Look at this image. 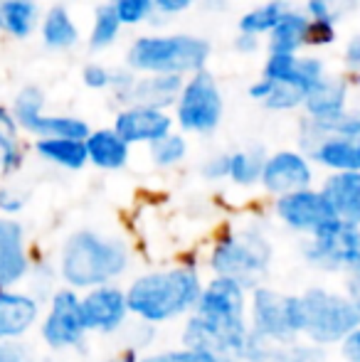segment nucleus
<instances>
[{
  "label": "nucleus",
  "mask_w": 360,
  "mask_h": 362,
  "mask_svg": "<svg viewBox=\"0 0 360 362\" xmlns=\"http://www.w3.org/2000/svg\"><path fill=\"white\" fill-rule=\"evenodd\" d=\"M124 28H141L153 20V0H109Z\"/></svg>",
  "instance_id": "c9c22d12"
},
{
  "label": "nucleus",
  "mask_w": 360,
  "mask_h": 362,
  "mask_svg": "<svg viewBox=\"0 0 360 362\" xmlns=\"http://www.w3.org/2000/svg\"><path fill=\"white\" fill-rule=\"evenodd\" d=\"M301 10L308 15V20L338 25L358 13L360 0H306Z\"/></svg>",
  "instance_id": "72a5a7b5"
},
{
  "label": "nucleus",
  "mask_w": 360,
  "mask_h": 362,
  "mask_svg": "<svg viewBox=\"0 0 360 362\" xmlns=\"http://www.w3.org/2000/svg\"><path fill=\"white\" fill-rule=\"evenodd\" d=\"M267 148L262 146H245L230 151V168H227V182H232L240 190L260 187L262 168H265Z\"/></svg>",
  "instance_id": "cd10ccee"
},
{
  "label": "nucleus",
  "mask_w": 360,
  "mask_h": 362,
  "mask_svg": "<svg viewBox=\"0 0 360 362\" xmlns=\"http://www.w3.org/2000/svg\"><path fill=\"white\" fill-rule=\"evenodd\" d=\"M274 264V242L262 219L225 222L202 249V267L210 276H227L245 288L265 284Z\"/></svg>",
  "instance_id": "20e7f679"
},
{
  "label": "nucleus",
  "mask_w": 360,
  "mask_h": 362,
  "mask_svg": "<svg viewBox=\"0 0 360 362\" xmlns=\"http://www.w3.org/2000/svg\"><path fill=\"white\" fill-rule=\"evenodd\" d=\"M298 296L303 305V340L318 348L341 345L343 338L360 325V310L346 291L316 284Z\"/></svg>",
  "instance_id": "423d86ee"
},
{
  "label": "nucleus",
  "mask_w": 360,
  "mask_h": 362,
  "mask_svg": "<svg viewBox=\"0 0 360 362\" xmlns=\"http://www.w3.org/2000/svg\"><path fill=\"white\" fill-rule=\"evenodd\" d=\"M212 45L195 33H144L126 47L124 64L136 74L185 76L207 69Z\"/></svg>",
  "instance_id": "39448f33"
},
{
  "label": "nucleus",
  "mask_w": 360,
  "mask_h": 362,
  "mask_svg": "<svg viewBox=\"0 0 360 362\" xmlns=\"http://www.w3.org/2000/svg\"><path fill=\"white\" fill-rule=\"evenodd\" d=\"M232 49L240 57H255L257 52L262 49V37H255V35L247 33H237L235 40H232Z\"/></svg>",
  "instance_id": "09e8293b"
},
{
  "label": "nucleus",
  "mask_w": 360,
  "mask_h": 362,
  "mask_svg": "<svg viewBox=\"0 0 360 362\" xmlns=\"http://www.w3.org/2000/svg\"><path fill=\"white\" fill-rule=\"evenodd\" d=\"M301 257L306 267L321 274L343 279V286L360 281V227L338 222L321 229L301 242Z\"/></svg>",
  "instance_id": "1a4fd4ad"
},
{
  "label": "nucleus",
  "mask_w": 360,
  "mask_h": 362,
  "mask_svg": "<svg viewBox=\"0 0 360 362\" xmlns=\"http://www.w3.org/2000/svg\"><path fill=\"white\" fill-rule=\"evenodd\" d=\"M42 10L37 0H3L0 10V33H5L13 40H28L37 33Z\"/></svg>",
  "instance_id": "bb28decb"
},
{
  "label": "nucleus",
  "mask_w": 360,
  "mask_h": 362,
  "mask_svg": "<svg viewBox=\"0 0 360 362\" xmlns=\"http://www.w3.org/2000/svg\"><path fill=\"white\" fill-rule=\"evenodd\" d=\"M82 320L89 335L114 338L131 325V310L126 300L124 284H106V286L89 288L79 293Z\"/></svg>",
  "instance_id": "9b49d317"
},
{
  "label": "nucleus",
  "mask_w": 360,
  "mask_h": 362,
  "mask_svg": "<svg viewBox=\"0 0 360 362\" xmlns=\"http://www.w3.org/2000/svg\"><path fill=\"white\" fill-rule=\"evenodd\" d=\"M13 124L23 134H33L35 124L40 121V116L47 111V96H45L42 86L37 84H25L18 89V94L13 96V104L8 106Z\"/></svg>",
  "instance_id": "c85d7f7f"
},
{
  "label": "nucleus",
  "mask_w": 360,
  "mask_h": 362,
  "mask_svg": "<svg viewBox=\"0 0 360 362\" xmlns=\"http://www.w3.org/2000/svg\"><path fill=\"white\" fill-rule=\"evenodd\" d=\"M308 15L301 8H289L279 25L267 35V52L269 54H301L306 49Z\"/></svg>",
  "instance_id": "393cba45"
},
{
  "label": "nucleus",
  "mask_w": 360,
  "mask_h": 362,
  "mask_svg": "<svg viewBox=\"0 0 360 362\" xmlns=\"http://www.w3.org/2000/svg\"><path fill=\"white\" fill-rule=\"evenodd\" d=\"M25 156H28V151L20 141L18 129L0 126V177H10L20 173V168L25 165Z\"/></svg>",
  "instance_id": "f704fd0d"
},
{
  "label": "nucleus",
  "mask_w": 360,
  "mask_h": 362,
  "mask_svg": "<svg viewBox=\"0 0 360 362\" xmlns=\"http://www.w3.org/2000/svg\"><path fill=\"white\" fill-rule=\"evenodd\" d=\"M37 35L42 40V45L52 52H67V49H74L82 40V33H79V25L74 23L72 13H69L64 5H52L42 13V20H40Z\"/></svg>",
  "instance_id": "5701e85b"
},
{
  "label": "nucleus",
  "mask_w": 360,
  "mask_h": 362,
  "mask_svg": "<svg viewBox=\"0 0 360 362\" xmlns=\"http://www.w3.org/2000/svg\"><path fill=\"white\" fill-rule=\"evenodd\" d=\"M343 67H346V76L353 84V79H360V33H353L343 45Z\"/></svg>",
  "instance_id": "49530a36"
},
{
  "label": "nucleus",
  "mask_w": 360,
  "mask_h": 362,
  "mask_svg": "<svg viewBox=\"0 0 360 362\" xmlns=\"http://www.w3.org/2000/svg\"><path fill=\"white\" fill-rule=\"evenodd\" d=\"M45 303L28 288H0V343L25 340L37 330Z\"/></svg>",
  "instance_id": "f3484780"
},
{
  "label": "nucleus",
  "mask_w": 360,
  "mask_h": 362,
  "mask_svg": "<svg viewBox=\"0 0 360 362\" xmlns=\"http://www.w3.org/2000/svg\"><path fill=\"white\" fill-rule=\"evenodd\" d=\"M0 362H40V360L25 340H15V343H0Z\"/></svg>",
  "instance_id": "de8ad7c7"
},
{
  "label": "nucleus",
  "mask_w": 360,
  "mask_h": 362,
  "mask_svg": "<svg viewBox=\"0 0 360 362\" xmlns=\"http://www.w3.org/2000/svg\"><path fill=\"white\" fill-rule=\"evenodd\" d=\"M265 79L274 84H286L296 86L303 94L313 89L318 81L328 76L326 62L318 54H269L262 64V74Z\"/></svg>",
  "instance_id": "a211bd4d"
},
{
  "label": "nucleus",
  "mask_w": 360,
  "mask_h": 362,
  "mask_svg": "<svg viewBox=\"0 0 360 362\" xmlns=\"http://www.w3.org/2000/svg\"><path fill=\"white\" fill-rule=\"evenodd\" d=\"M250 288L227 276H207L197 305L180 325V345L212 355L220 362H245L250 338Z\"/></svg>",
  "instance_id": "f257e3e1"
},
{
  "label": "nucleus",
  "mask_w": 360,
  "mask_h": 362,
  "mask_svg": "<svg viewBox=\"0 0 360 362\" xmlns=\"http://www.w3.org/2000/svg\"><path fill=\"white\" fill-rule=\"evenodd\" d=\"M141 358H144V355H141L139 350L129 348V345H121L119 353H114L111 358H106L104 362H141Z\"/></svg>",
  "instance_id": "603ef678"
},
{
  "label": "nucleus",
  "mask_w": 360,
  "mask_h": 362,
  "mask_svg": "<svg viewBox=\"0 0 360 362\" xmlns=\"http://www.w3.org/2000/svg\"><path fill=\"white\" fill-rule=\"evenodd\" d=\"M272 215L284 229L298 234L301 239L313 237L336 219L318 185L272 200Z\"/></svg>",
  "instance_id": "f8f14e48"
},
{
  "label": "nucleus",
  "mask_w": 360,
  "mask_h": 362,
  "mask_svg": "<svg viewBox=\"0 0 360 362\" xmlns=\"http://www.w3.org/2000/svg\"><path fill=\"white\" fill-rule=\"evenodd\" d=\"M136 79L139 74L131 72L126 64L121 67H114L111 69V81H109V94H111V101L116 106H129L131 104V96H134V86H136Z\"/></svg>",
  "instance_id": "4c0bfd02"
},
{
  "label": "nucleus",
  "mask_w": 360,
  "mask_h": 362,
  "mask_svg": "<svg viewBox=\"0 0 360 362\" xmlns=\"http://www.w3.org/2000/svg\"><path fill=\"white\" fill-rule=\"evenodd\" d=\"M351 109V81L348 76L328 74L323 81H318L303 99V121L313 126H328L341 114Z\"/></svg>",
  "instance_id": "6ab92c4d"
},
{
  "label": "nucleus",
  "mask_w": 360,
  "mask_h": 362,
  "mask_svg": "<svg viewBox=\"0 0 360 362\" xmlns=\"http://www.w3.org/2000/svg\"><path fill=\"white\" fill-rule=\"evenodd\" d=\"M316 185V168L311 158L298 148H279L267 153L265 168H262L260 187L272 200L284 197L289 192L306 190Z\"/></svg>",
  "instance_id": "ddd939ff"
},
{
  "label": "nucleus",
  "mask_w": 360,
  "mask_h": 362,
  "mask_svg": "<svg viewBox=\"0 0 360 362\" xmlns=\"http://www.w3.org/2000/svg\"><path fill=\"white\" fill-rule=\"evenodd\" d=\"M298 151L311 158L313 168L331 173H360V139L321 134L311 124L301 121L298 129Z\"/></svg>",
  "instance_id": "4468645a"
},
{
  "label": "nucleus",
  "mask_w": 360,
  "mask_h": 362,
  "mask_svg": "<svg viewBox=\"0 0 360 362\" xmlns=\"http://www.w3.org/2000/svg\"><path fill=\"white\" fill-rule=\"evenodd\" d=\"M134 264L136 252L126 234L99 227H77L59 244L54 272L59 286L84 293L106 284H121Z\"/></svg>",
  "instance_id": "7ed1b4c3"
},
{
  "label": "nucleus",
  "mask_w": 360,
  "mask_h": 362,
  "mask_svg": "<svg viewBox=\"0 0 360 362\" xmlns=\"http://www.w3.org/2000/svg\"><path fill=\"white\" fill-rule=\"evenodd\" d=\"M230 168V151H217L200 163V177L207 182H225Z\"/></svg>",
  "instance_id": "79ce46f5"
},
{
  "label": "nucleus",
  "mask_w": 360,
  "mask_h": 362,
  "mask_svg": "<svg viewBox=\"0 0 360 362\" xmlns=\"http://www.w3.org/2000/svg\"><path fill=\"white\" fill-rule=\"evenodd\" d=\"M141 362H220V360L202 353V350L178 345V348H163V350H153V353H146Z\"/></svg>",
  "instance_id": "58836bf2"
},
{
  "label": "nucleus",
  "mask_w": 360,
  "mask_h": 362,
  "mask_svg": "<svg viewBox=\"0 0 360 362\" xmlns=\"http://www.w3.org/2000/svg\"><path fill=\"white\" fill-rule=\"evenodd\" d=\"M318 190L338 222L360 227V173H331L321 180Z\"/></svg>",
  "instance_id": "aec40b11"
},
{
  "label": "nucleus",
  "mask_w": 360,
  "mask_h": 362,
  "mask_svg": "<svg viewBox=\"0 0 360 362\" xmlns=\"http://www.w3.org/2000/svg\"><path fill=\"white\" fill-rule=\"evenodd\" d=\"M338 40V25L321 23V20H308L306 30V49H326Z\"/></svg>",
  "instance_id": "a19ab883"
},
{
  "label": "nucleus",
  "mask_w": 360,
  "mask_h": 362,
  "mask_svg": "<svg viewBox=\"0 0 360 362\" xmlns=\"http://www.w3.org/2000/svg\"><path fill=\"white\" fill-rule=\"evenodd\" d=\"M33 153L47 165L59 168L67 173H79L89 165L84 141L72 139H35Z\"/></svg>",
  "instance_id": "a878e982"
},
{
  "label": "nucleus",
  "mask_w": 360,
  "mask_h": 362,
  "mask_svg": "<svg viewBox=\"0 0 360 362\" xmlns=\"http://www.w3.org/2000/svg\"><path fill=\"white\" fill-rule=\"evenodd\" d=\"M343 291H346V293L351 296L353 303H356V308L360 310V281H358V284H348V286L343 288Z\"/></svg>",
  "instance_id": "864d4df0"
},
{
  "label": "nucleus",
  "mask_w": 360,
  "mask_h": 362,
  "mask_svg": "<svg viewBox=\"0 0 360 362\" xmlns=\"http://www.w3.org/2000/svg\"><path fill=\"white\" fill-rule=\"evenodd\" d=\"M308 124V121H306ZM313 126V124H311ZM321 134H333V136H343V139H360V109H348L346 114H341L336 121H331L328 126H313Z\"/></svg>",
  "instance_id": "ea45409f"
},
{
  "label": "nucleus",
  "mask_w": 360,
  "mask_h": 362,
  "mask_svg": "<svg viewBox=\"0 0 360 362\" xmlns=\"http://www.w3.org/2000/svg\"><path fill=\"white\" fill-rule=\"evenodd\" d=\"M197 0H153V20L151 23H168L170 18L187 13Z\"/></svg>",
  "instance_id": "a18cd8bd"
},
{
  "label": "nucleus",
  "mask_w": 360,
  "mask_h": 362,
  "mask_svg": "<svg viewBox=\"0 0 360 362\" xmlns=\"http://www.w3.org/2000/svg\"><path fill=\"white\" fill-rule=\"evenodd\" d=\"M250 333L269 343H291L303 338V305L298 293H286L260 284L250 291L247 303Z\"/></svg>",
  "instance_id": "0eeeda50"
},
{
  "label": "nucleus",
  "mask_w": 360,
  "mask_h": 362,
  "mask_svg": "<svg viewBox=\"0 0 360 362\" xmlns=\"http://www.w3.org/2000/svg\"><path fill=\"white\" fill-rule=\"evenodd\" d=\"M111 67L101 62H87L82 67V84L91 91H109Z\"/></svg>",
  "instance_id": "c03bdc74"
},
{
  "label": "nucleus",
  "mask_w": 360,
  "mask_h": 362,
  "mask_svg": "<svg viewBox=\"0 0 360 362\" xmlns=\"http://www.w3.org/2000/svg\"><path fill=\"white\" fill-rule=\"evenodd\" d=\"M111 129L121 136L131 148L134 146H153L156 141L166 139L170 131H175L170 111L149 109V106L129 104L116 109Z\"/></svg>",
  "instance_id": "dca6fc26"
},
{
  "label": "nucleus",
  "mask_w": 360,
  "mask_h": 362,
  "mask_svg": "<svg viewBox=\"0 0 360 362\" xmlns=\"http://www.w3.org/2000/svg\"><path fill=\"white\" fill-rule=\"evenodd\" d=\"M84 148H87L89 165L101 173H119L131 163V146L111 126L91 129Z\"/></svg>",
  "instance_id": "4be33fe9"
},
{
  "label": "nucleus",
  "mask_w": 360,
  "mask_h": 362,
  "mask_svg": "<svg viewBox=\"0 0 360 362\" xmlns=\"http://www.w3.org/2000/svg\"><path fill=\"white\" fill-rule=\"evenodd\" d=\"M202 272V252L187 249L173 262L134 274L124 286L131 318L156 330L185 320L200 298Z\"/></svg>",
  "instance_id": "f03ea898"
},
{
  "label": "nucleus",
  "mask_w": 360,
  "mask_h": 362,
  "mask_svg": "<svg viewBox=\"0 0 360 362\" xmlns=\"http://www.w3.org/2000/svg\"><path fill=\"white\" fill-rule=\"evenodd\" d=\"M91 134V126L87 119L74 114H47L45 111L33 129V139H72L87 141Z\"/></svg>",
  "instance_id": "7c9ffc66"
},
{
  "label": "nucleus",
  "mask_w": 360,
  "mask_h": 362,
  "mask_svg": "<svg viewBox=\"0 0 360 362\" xmlns=\"http://www.w3.org/2000/svg\"><path fill=\"white\" fill-rule=\"evenodd\" d=\"M180 89H182L180 76L139 74L136 86H134V96H131V104L149 106V109H158V111H173Z\"/></svg>",
  "instance_id": "b1692460"
},
{
  "label": "nucleus",
  "mask_w": 360,
  "mask_h": 362,
  "mask_svg": "<svg viewBox=\"0 0 360 362\" xmlns=\"http://www.w3.org/2000/svg\"><path fill=\"white\" fill-rule=\"evenodd\" d=\"M28 205V195L15 185H0V215L18 217Z\"/></svg>",
  "instance_id": "37998d69"
},
{
  "label": "nucleus",
  "mask_w": 360,
  "mask_h": 362,
  "mask_svg": "<svg viewBox=\"0 0 360 362\" xmlns=\"http://www.w3.org/2000/svg\"><path fill=\"white\" fill-rule=\"evenodd\" d=\"M35 252L18 217L0 215V288H20L30 279Z\"/></svg>",
  "instance_id": "2eb2a0df"
},
{
  "label": "nucleus",
  "mask_w": 360,
  "mask_h": 362,
  "mask_svg": "<svg viewBox=\"0 0 360 362\" xmlns=\"http://www.w3.org/2000/svg\"><path fill=\"white\" fill-rule=\"evenodd\" d=\"M303 99H306V94L301 89H296V86L274 84L272 81V91L262 101V106L267 111H272V114H291V111H301Z\"/></svg>",
  "instance_id": "e433bc0d"
},
{
  "label": "nucleus",
  "mask_w": 360,
  "mask_h": 362,
  "mask_svg": "<svg viewBox=\"0 0 360 362\" xmlns=\"http://www.w3.org/2000/svg\"><path fill=\"white\" fill-rule=\"evenodd\" d=\"M245 362H326V350L303 338L291 343H269L250 333L245 345Z\"/></svg>",
  "instance_id": "412c9836"
},
{
  "label": "nucleus",
  "mask_w": 360,
  "mask_h": 362,
  "mask_svg": "<svg viewBox=\"0 0 360 362\" xmlns=\"http://www.w3.org/2000/svg\"><path fill=\"white\" fill-rule=\"evenodd\" d=\"M0 10H3V0H0Z\"/></svg>",
  "instance_id": "6e6d98bb"
},
{
  "label": "nucleus",
  "mask_w": 360,
  "mask_h": 362,
  "mask_svg": "<svg viewBox=\"0 0 360 362\" xmlns=\"http://www.w3.org/2000/svg\"><path fill=\"white\" fill-rule=\"evenodd\" d=\"M40 340L52 353H72L87 345V328L79 308V293L72 288L57 286L45 300L42 318L37 325Z\"/></svg>",
  "instance_id": "9d476101"
},
{
  "label": "nucleus",
  "mask_w": 360,
  "mask_h": 362,
  "mask_svg": "<svg viewBox=\"0 0 360 362\" xmlns=\"http://www.w3.org/2000/svg\"><path fill=\"white\" fill-rule=\"evenodd\" d=\"M170 116H173L175 131H180L182 136L205 139L220 129L225 119V94L210 69L182 79V89Z\"/></svg>",
  "instance_id": "6e6552de"
},
{
  "label": "nucleus",
  "mask_w": 360,
  "mask_h": 362,
  "mask_svg": "<svg viewBox=\"0 0 360 362\" xmlns=\"http://www.w3.org/2000/svg\"><path fill=\"white\" fill-rule=\"evenodd\" d=\"M187 153H190V141L180 131H170L166 139L149 146V158L153 163V168H158V170H175V168H180L187 160Z\"/></svg>",
  "instance_id": "473e14b6"
},
{
  "label": "nucleus",
  "mask_w": 360,
  "mask_h": 362,
  "mask_svg": "<svg viewBox=\"0 0 360 362\" xmlns=\"http://www.w3.org/2000/svg\"><path fill=\"white\" fill-rule=\"evenodd\" d=\"M269 91H272V81L265 79V76H257V79L247 86V94H250V99L257 101V104H262V101L269 96Z\"/></svg>",
  "instance_id": "3c124183"
},
{
  "label": "nucleus",
  "mask_w": 360,
  "mask_h": 362,
  "mask_svg": "<svg viewBox=\"0 0 360 362\" xmlns=\"http://www.w3.org/2000/svg\"><path fill=\"white\" fill-rule=\"evenodd\" d=\"M289 8H291L289 0H262L260 5L245 10V13L237 18V33L255 35V37H267L279 25V20L286 15Z\"/></svg>",
  "instance_id": "c756f323"
},
{
  "label": "nucleus",
  "mask_w": 360,
  "mask_h": 362,
  "mask_svg": "<svg viewBox=\"0 0 360 362\" xmlns=\"http://www.w3.org/2000/svg\"><path fill=\"white\" fill-rule=\"evenodd\" d=\"M0 126H10V129H15L13 116H10V109H8V106H3V104H0ZM18 134H20V131H18Z\"/></svg>",
  "instance_id": "5fc2aeb1"
},
{
  "label": "nucleus",
  "mask_w": 360,
  "mask_h": 362,
  "mask_svg": "<svg viewBox=\"0 0 360 362\" xmlns=\"http://www.w3.org/2000/svg\"><path fill=\"white\" fill-rule=\"evenodd\" d=\"M121 33H124V25L119 23V18H116L109 0L96 5L94 15H91L89 35H87L89 49H94V52H106V49H111L119 42Z\"/></svg>",
  "instance_id": "2f4dec72"
},
{
  "label": "nucleus",
  "mask_w": 360,
  "mask_h": 362,
  "mask_svg": "<svg viewBox=\"0 0 360 362\" xmlns=\"http://www.w3.org/2000/svg\"><path fill=\"white\" fill-rule=\"evenodd\" d=\"M338 353H341L343 362H360V325L343 338V343L338 345Z\"/></svg>",
  "instance_id": "8fccbe9b"
}]
</instances>
